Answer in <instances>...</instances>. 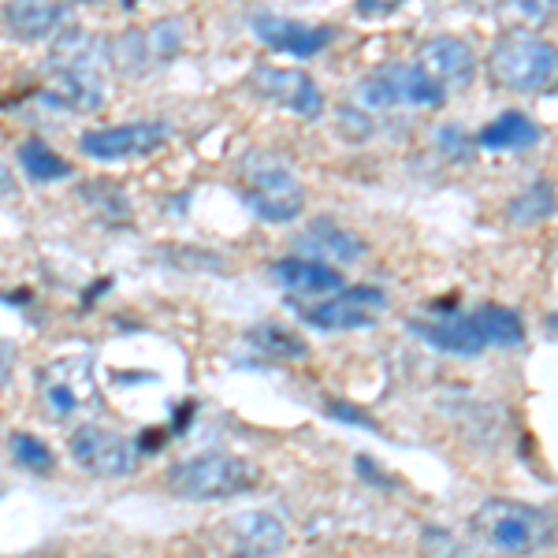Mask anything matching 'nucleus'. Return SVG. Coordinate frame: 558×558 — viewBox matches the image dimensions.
Returning a JSON list of instances; mask_svg holds the SVG:
<instances>
[{
	"label": "nucleus",
	"instance_id": "22",
	"mask_svg": "<svg viewBox=\"0 0 558 558\" xmlns=\"http://www.w3.org/2000/svg\"><path fill=\"white\" fill-rule=\"evenodd\" d=\"M246 343L254 347L257 354L272 357V362H299V357L310 354V347H305L291 328H283V324H254V328L246 331Z\"/></svg>",
	"mask_w": 558,
	"mask_h": 558
},
{
	"label": "nucleus",
	"instance_id": "25",
	"mask_svg": "<svg viewBox=\"0 0 558 558\" xmlns=\"http://www.w3.org/2000/svg\"><path fill=\"white\" fill-rule=\"evenodd\" d=\"M78 191H83V202L101 216V220L131 223V202H128V194H123V186L105 183V179H94V183H83Z\"/></svg>",
	"mask_w": 558,
	"mask_h": 558
},
{
	"label": "nucleus",
	"instance_id": "23",
	"mask_svg": "<svg viewBox=\"0 0 558 558\" xmlns=\"http://www.w3.org/2000/svg\"><path fill=\"white\" fill-rule=\"evenodd\" d=\"M142 41H146V52H149L153 71H157V68H168V64H172V60L179 57V52H183V45H186V26H183V20L168 15V20L149 23L146 31H142Z\"/></svg>",
	"mask_w": 558,
	"mask_h": 558
},
{
	"label": "nucleus",
	"instance_id": "36",
	"mask_svg": "<svg viewBox=\"0 0 558 558\" xmlns=\"http://www.w3.org/2000/svg\"><path fill=\"white\" fill-rule=\"evenodd\" d=\"M551 94H555V97H558V78H555V86H551Z\"/></svg>",
	"mask_w": 558,
	"mask_h": 558
},
{
	"label": "nucleus",
	"instance_id": "27",
	"mask_svg": "<svg viewBox=\"0 0 558 558\" xmlns=\"http://www.w3.org/2000/svg\"><path fill=\"white\" fill-rule=\"evenodd\" d=\"M339 131L347 134V138H354V142H368L373 138V120H368V112L362 105H343L339 108Z\"/></svg>",
	"mask_w": 558,
	"mask_h": 558
},
{
	"label": "nucleus",
	"instance_id": "30",
	"mask_svg": "<svg viewBox=\"0 0 558 558\" xmlns=\"http://www.w3.org/2000/svg\"><path fill=\"white\" fill-rule=\"evenodd\" d=\"M436 146L444 149L451 160H465V157H470V146H476V142L462 128H454V123H451V128H439Z\"/></svg>",
	"mask_w": 558,
	"mask_h": 558
},
{
	"label": "nucleus",
	"instance_id": "37",
	"mask_svg": "<svg viewBox=\"0 0 558 558\" xmlns=\"http://www.w3.org/2000/svg\"><path fill=\"white\" fill-rule=\"evenodd\" d=\"M555 4H558V0H555Z\"/></svg>",
	"mask_w": 558,
	"mask_h": 558
},
{
	"label": "nucleus",
	"instance_id": "11",
	"mask_svg": "<svg viewBox=\"0 0 558 558\" xmlns=\"http://www.w3.org/2000/svg\"><path fill=\"white\" fill-rule=\"evenodd\" d=\"M38 101L52 112H71V116H89L105 108V83L101 71L89 68H71L49 60L45 83L38 89Z\"/></svg>",
	"mask_w": 558,
	"mask_h": 558
},
{
	"label": "nucleus",
	"instance_id": "31",
	"mask_svg": "<svg viewBox=\"0 0 558 558\" xmlns=\"http://www.w3.org/2000/svg\"><path fill=\"white\" fill-rule=\"evenodd\" d=\"M407 0H354V15L357 20H387L395 15Z\"/></svg>",
	"mask_w": 558,
	"mask_h": 558
},
{
	"label": "nucleus",
	"instance_id": "2",
	"mask_svg": "<svg viewBox=\"0 0 558 558\" xmlns=\"http://www.w3.org/2000/svg\"><path fill=\"white\" fill-rule=\"evenodd\" d=\"M239 179L246 183L242 202L265 223H291L305 209V186L283 157L254 149L239 160Z\"/></svg>",
	"mask_w": 558,
	"mask_h": 558
},
{
	"label": "nucleus",
	"instance_id": "29",
	"mask_svg": "<svg viewBox=\"0 0 558 558\" xmlns=\"http://www.w3.org/2000/svg\"><path fill=\"white\" fill-rule=\"evenodd\" d=\"M324 413L336 417V421H347V425H362L368 432H380V425H376L362 407H354V402H347V399H328L324 402Z\"/></svg>",
	"mask_w": 558,
	"mask_h": 558
},
{
	"label": "nucleus",
	"instance_id": "17",
	"mask_svg": "<svg viewBox=\"0 0 558 558\" xmlns=\"http://www.w3.org/2000/svg\"><path fill=\"white\" fill-rule=\"evenodd\" d=\"M272 279H276V287H283L294 299H328V294L347 287L343 272H339L336 265H324V260H313L302 254L279 257L272 265Z\"/></svg>",
	"mask_w": 558,
	"mask_h": 558
},
{
	"label": "nucleus",
	"instance_id": "9",
	"mask_svg": "<svg viewBox=\"0 0 558 558\" xmlns=\"http://www.w3.org/2000/svg\"><path fill=\"white\" fill-rule=\"evenodd\" d=\"M223 558H276L287 551V529L272 510H239L213 529Z\"/></svg>",
	"mask_w": 558,
	"mask_h": 558
},
{
	"label": "nucleus",
	"instance_id": "24",
	"mask_svg": "<svg viewBox=\"0 0 558 558\" xmlns=\"http://www.w3.org/2000/svg\"><path fill=\"white\" fill-rule=\"evenodd\" d=\"M555 205H558V197L551 191V183H547V179H539V183H533L529 191L510 197V202H507V220L518 223V228H533V223L547 220V216L555 213Z\"/></svg>",
	"mask_w": 558,
	"mask_h": 558
},
{
	"label": "nucleus",
	"instance_id": "19",
	"mask_svg": "<svg viewBox=\"0 0 558 558\" xmlns=\"http://www.w3.org/2000/svg\"><path fill=\"white\" fill-rule=\"evenodd\" d=\"M15 160H20L23 175L31 179V183H60V179L75 175V165H71L68 157H60V153L52 149L49 142L38 138V134H31V138L20 142V149H15Z\"/></svg>",
	"mask_w": 558,
	"mask_h": 558
},
{
	"label": "nucleus",
	"instance_id": "15",
	"mask_svg": "<svg viewBox=\"0 0 558 558\" xmlns=\"http://www.w3.org/2000/svg\"><path fill=\"white\" fill-rule=\"evenodd\" d=\"M0 23L20 41L57 38L68 26V4L64 0H4L0 4Z\"/></svg>",
	"mask_w": 558,
	"mask_h": 558
},
{
	"label": "nucleus",
	"instance_id": "6",
	"mask_svg": "<svg viewBox=\"0 0 558 558\" xmlns=\"http://www.w3.org/2000/svg\"><path fill=\"white\" fill-rule=\"evenodd\" d=\"M447 101V89L436 86L417 64H387L357 86V105L365 112L384 108H439Z\"/></svg>",
	"mask_w": 558,
	"mask_h": 558
},
{
	"label": "nucleus",
	"instance_id": "12",
	"mask_svg": "<svg viewBox=\"0 0 558 558\" xmlns=\"http://www.w3.org/2000/svg\"><path fill=\"white\" fill-rule=\"evenodd\" d=\"M250 86L260 97L283 105L287 112L302 116V120H317L324 116V94L305 71L299 68H276V64H257L250 71Z\"/></svg>",
	"mask_w": 558,
	"mask_h": 558
},
{
	"label": "nucleus",
	"instance_id": "16",
	"mask_svg": "<svg viewBox=\"0 0 558 558\" xmlns=\"http://www.w3.org/2000/svg\"><path fill=\"white\" fill-rule=\"evenodd\" d=\"M436 86L454 89L465 86L476 71V57L473 49L462 38H451V34H439V38H428L417 49V60H413Z\"/></svg>",
	"mask_w": 558,
	"mask_h": 558
},
{
	"label": "nucleus",
	"instance_id": "33",
	"mask_svg": "<svg viewBox=\"0 0 558 558\" xmlns=\"http://www.w3.org/2000/svg\"><path fill=\"white\" fill-rule=\"evenodd\" d=\"M470 4L476 8V12H484V15H488V12H499V8L507 4V0H470Z\"/></svg>",
	"mask_w": 558,
	"mask_h": 558
},
{
	"label": "nucleus",
	"instance_id": "5",
	"mask_svg": "<svg viewBox=\"0 0 558 558\" xmlns=\"http://www.w3.org/2000/svg\"><path fill=\"white\" fill-rule=\"evenodd\" d=\"M38 399L52 421H75L97 410V373L89 354H64L38 368Z\"/></svg>",
	"mask_w": 558,
	"mask_h": 558
},
{
	"label": "nucleus",
	"instance_id": "35",
	"mask_svg": "<svg viewBox=\"0 0 558 558\" xmlns=\"http://www.w3.org/2000/svg\"><path fill=\"white\" fill-rule=\"evenodd\" d=\"M64 4L71 8V4H101V0H64Z\"/></svg>",
	"mask_w": 558,
	"mask_h": 558
},
{
	"label": "nucleus",
	"instance_id": "20",
	"mask_svg": "<svg viewBox=\"0 0 558 558\" xmlns=\"http://www.w3.org/2000/svg\"><path fill=\"white\" fill-rule=\"evenodd\" d=\"M476 336L484 339V347H502V350H514L525 343V324L514 310H507V305H481V310L470 313Z\"/></svg>",
	"mask_w": 558,
	"mask_h": 558
},
{
	"label": "nucleus",
	"instance_id": "1",
	"mask_svg": "<svg viewBox=\"0 0 558 558\" xmlns=\"http://www.w3.org/2000/svg\"><path fill=\"white\" fill-rule=\"evenodd\" d=\"M165 484L175 499L186 502H220L257 488V465L239 454L205 451L168 465Z\"/></svg>",
	"mask_w": 558,
	"mask_h": 558
},
{
	"label": "nucleus",
	"instance_id": "18",
	"mask_svg": "<svg viewBox=\"0 0 558 558\" xmlns=\"http://www.w3.org/2000/svg\"><path fill=\"white\" fill-rule=\"evenodd\" d=\"M410 331L428 343L432 350H444V354H454V357H476L484 354V339L476 336L473 320L470 317H458V313H447V317H436V320H413Z\"/></svg>",
	"mask_w": 558,
	"mask_h": 558
},
{
	"label": "nucleus",
	"instance_id": "8",
	"mask_svg": "<svg viewBox=\"0 0 558 558\" xmlns=\"http://www.w3.org/2000/svg\"><path fill=\"white\" fill-rule=\"evenodd\" d=\"M299 317L317 331H357V328H373L380 310H387V294L380 287H343V291L328 294L320 302H294Z\"/></svg>",
	"mask_w": 558,
	"mask_h": 558
},
{
	"label": "nucleus",
	"instance_id": "34",
	"mask_svg": "<svg viewBox=\"0 0 558 558\" xmlns=\"http://www.w3.org/2000/svg\"><path fill=\"white\" fill-rule=\"evenodd\" d=\"M547 331H551V336L558 339V313H551V317H547Z\"/></svg>",
	"mask_w": 558,
	"mask_h": 558
},
{
	"label": "nucleus",
	"instance_id": "7",
	"mask_svg": "<svg viewBox=\"0 0 558 558\" xmlns=\"http://www.w3.org/2000/svg\"><path fill=\"white\" fill-rule=\"evenodd\" d=\"M68 451L78 470L101 476V481H123L138 470V444L116 428L94 425V421H83L71 432Z\"/></svg>",
	"mask_w": 558,
	"mask_h": 558
},
{
	"label": "nucleus",
	"instance_id": "26",
	"mask_svg": "<svg viewBox=\"0 0 558 558\" xmlns=\"http://www.w3.org/2000/svg\"><path fill=\"white\" fill-rule=\"evenodd\" d=\"M12 458H15V465L26 473H52V465H57L52 447L45 444V439L31 436V432H15L12 436Z\"/></svg>",
	"mask_w": 558,
	"mask_h": 558
},
{
	"label": "nucleus",
	"instance_id": "21",
	"mask_svg": "<svg viewBox=\"0 0 558 558\" xmlns=\"http://www.w3.org/2000/svg\"><path fill=\"white\" fill-rule=\"evenodd\" d=\"M473 142L484 149H529L539 142V128L525 112H502L499 120H492Z\"/></svg>",
	"mask_w": 558,
	"mask_h": 558
},
{
	"label": "nucleus",
	"instance_id": "10",
	"mask_svg": "<svg viewBox=\"0 0 558 558\" xmlns=\"http://www.w3.org/2000/svg\"><path fill=\"white\" fill-rule=\"evenodd\" d=\"M168 142V123L142 120V123H116V128H94L78 134V153L101 165H120V160H142L160 153Z\"/></svg>",
	"mask_w": 558,
	"mask_h": 558
},
{
	"label": "nucleus",
	"instance_id": "4",
	"mask_svg": "<svg viewBox=\"0 0 558 558\" xmlns=\"http://www.w3.org/2000/svg\"><path fill=\"white\" fill-rule=\"evenodd\" d=\"M473 529L499 555H533L555 539V518L518 499H488L473 514Z\"/></svg>",
	"mask_w": 558,
	"mask_h": 558
},
{
	"label": "nucleus",
	"instance_id": "32",
	"mask_svg": "<svg viewBox=\"0 0 558 558\" xmlns=\"http://www.w3.org/2000/svg\"><path fill=\"white\" fill-rule=\"evenodd\" d=\"M0 197H4V202H15V197H20V179H15V172L4 165V160H0Z\"/></svg>",
	"mask_w": 558,
	"mask_h": 558
},
{
	"label": "nucleus",
	"instance_id": "3",
	"mask_svg": "<svg viewBox=\"0 0 558 558\" xmlns=\"http://www.w3.org/2000/svg\"><path fill=\"white\" fill-rule=\"evenodd\" d=\"M488 75L495 86L514 94H539L558 78V49L536 31H507L488 52Z\"/></svg>",
	"mask_w": 558,
	"mask_h": 558
},
{
	"label": "nucleus",
	"instance_id": "28",
	"mask_svg": "<svg viewBox=\"0 0 558 558\" xmlns=\"http://www.w3.org/2000/svg\"><path fill=\"white\" fill-rule=\"evenodd\" d=\"M510 8H514L518 23H525V26H544L547 20L558 15L555 0H510Z\"/></svg>",
	"mask_w": 558,
	"mask_h": 558
},
{
	"label": "nucleus",
	"instance_id": "13",
	"mask_svg": "<svg viewBox=\"0 0 558 558\" xmlns=\"http://www.w3.org/2000/svg\"><path fill=\"white\" fill-rule=\"evenodd\" d=\"M250 31H254V38L265 49L283 52V57L294 60H310L331 45V26H310L276 12H250Z\"/></svg>",
	"mask_w": 558,
	"mask_h": 558
},
{
	"label": "nucleus",
	"instance_id": "14",
	"mask_svg": "<svg viewBox=\"0 0 558 558\" xmlns=\"http://www.w3.org/2000/svg\"><path fill=\"white\" fill-rule=\"evenodd\" d=\"M294 250H299L302 257H313V260H324V265H357L368 246L365 239L357 235V231L343 228V223H336L331 216H317V220H310L305 228L299 231V239H294Z\"/></svg>",
	"mask_w": 558,
	"mask_h": 558
}]
</instances>
